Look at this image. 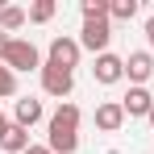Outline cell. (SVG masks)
I'll return each instance as SVG.
<instances>
[{"instance_id": "obj_1", "label": "cell", "mask_w": 154, "mask_h": 154, "mask_svg": "<svg viewBox=\"0 0 154 154\" xmlns=\"http://www.w3.org/2000/svg\"><path fill=\"white\" fill-rule=\"evenodd\" d=\"M79 117L83 112H79L75 104H58V112L50 117V142H46L50 154H75V146H79V133H75Z\"/></svg>"}, {"instance_id": "obj_2", "label": "cell", "mask_w": 154, "mask_h": 154, "mask_svg": "<svg viewBox=\"0 0 154 154\" xmlns=\"http://www.w3.org/2000/svg\"><path fill=\"white\" fill-rule=\"evenodd\" d=\"M13 75L17 71H42V54H38V46L33 42H25V38H13L8 46H4V58H0Z\"/></svg>"}, {"instance_id": "obj_3", "label": "cell", "mask_w": 154, "mask_h": 154, "mask_svg": "<svg viewBox=\"0 0 154 154\" xmlns=\"http://www.w3.org/2000/svg\"><path fill=\"white\" fill-rule=\"evenodd\" d=\"M42 88H46V96H71V88H75V75L67 71V67H58V63H42Z\"/></svg>"}, {"instance_id": "obj_4", "label": "cell", "mask_w": 154, "mask_h": 154, "mask_svg": "<svg viewBox=\"0 0 154 154\" xmlns=\"http://www.w3.org/2000/svg\"><path fill=\"white\" fill-rule=\"evenodd\" d=\"M108 38H112L108 21H83V29H79V46H83V50H92L96 58L108 54Z\"/></svg>"}, {"instance_id": "obj_5", "label": "cell", "mask_w": 154, "mask_h": 154, "mask_svg": "<svg viewBox=\"0 0 154 154\" xmlns=\"http://www.w3.org/2000/svg\"><path fill=\"white\" fill-rule=\"evenodd\" d=\"M125 75H129L133 88H146V79L154 75V54H150V50H133V54L125 58Z\"/></svg>"}, {"instance_id": "obj_6", "label": "cell", "mask_w": 154, "mask_h": 154, "mask_svg": "<svg viewBox=\"0 0 154 154\" xmlns=\"http://www.w3.org/2000/svg\"><path fill=\"white\" fill-rule=\"evenodd\" d=\"M79 54H83L79 38H54V42H50V63L67 67V71H75V67H79Z\"/></svg>"}, {"instance_id": "obj_7", "label": "cell", "mask_w": 154, "mask_h": 154, "mask_svg": "<svg viewBox=\"0 0 154 154\" xmlns=\"http://www.w3.org/2000/svg\"><path fill=\"white\" fill-rule=\"evenodd\" d=\"M92 75H96V83H121L125 79V58H117V54H100L96 58V67H92Z\"/></svg>"}, {"instance_id": "obj_8", "label": "cell", "mask_w": 154, "mask_h": 154, "mask_svg": "<svg viewBox=\"0 0 154 154\" xmlns=\"http://www.w3.org/2000/svg\"><path fill=\"white\" fill-rule=\"evenodd\" d=\"M121 125H125V108H121V100H104L100 108H96V129L117 133Z\"/></svg>"}, {"instance_id": "obj_9", "label": "cell", "mask_w": 154, "mask_h": 154, "mask_svg": "<svg viewBox=\"0 0 154 154\" xmlns=\"http://www.w3.org/2000/svg\"><path fill=\"white\" fill-rule=\"evenodd\" d=\"M121 108H125V117H150L154 96L146 92V88H129V92H125V100H121Z\"/></svg>"}, {"instance_id": "obj_10", "label": "cell", "mask_w": 154, "mask_h": 154, "mask_svg": "<svg viewBox=\"0 0 154 154\" xmlns=\"http://www.w3.org/2000/svg\"><path fill=\"white\" fill-rule=\"evenodd\" d=\"M13 125H21V129H29V125H38L42 121V100H33V96H25V100H17V108H13Z\"/></svg>"}, {"instance_id": "obj_11", "label": "cell", "mask_w": 154, "mask_h": 154, "mask_svg": "<svg viewBox=\"0 0 154 154\" xmlns=\"http://www.w3.org/2000/svg\"><path fill=\"white\" fill-rule=\"evenodd\" d=\"M0 146H4L8 154H25L29 146H33V142H29V129H21V125H8V129H4V137H0Z\"/></svg>"}, {"instance_id": "obj_12", "label": "cell", "mask_w": 154, "mask_h": 154, "mask_svg": "<svg viewBox=\"0 0 154 154\" xmlns=\"http://www.w3.org/2000/svg\"><path fill=\"white\" fill-rule=\"evenodd\" d=\"M29 17H25V8H17V4H4L0 0V33H13V29H21Z\"/></svg>"}, {"instance_id": "obj_13", "label": "cell", "mask_w": 154, "mask_h": 154, "mask_svg": "<svg viewBox=\"0 0 154 154\" xmlns=\"http://www.w3.org/2000/svg\"><path fill=\"white\" fill-rule=\"evenodd\" d=\"M54 8H58L54 0H33V4H29V8H25V17H29V21H33V25H46V21H50V17H54Z\"/></svg>"}, {"instance_id": "obj_14", "label": "cell", "mask_w": 154, "mask_h": 154, "mask_svg": "<svg viewBox=\"0 0 154 154\" xmlns=\"http://www.w3.org/2000/svg\"><path fill=\"white\" fill-rule=\"evenodd\" d=\"M108 17L112 21H133L137 17V0H112L108 4Z\"/></svg>"}, {"instance_id": "obj_15", "label": "cell", "mask_w": 154, "mask_h": 154, "mask_svg": "<svg viewBox=\"0 0 154 154\" xmlns=\"http://www.w3.org/2000/svg\"><path fill=\"white\" fill-rule=\"evenodd\" d=\"M79 13H83V21H108V4L104 0H83Z\"/></svg>"}, {"instance_id": "obj_16", "label": "cell", "mask_w": 154, "mask_h": 154, "mask_svg": "<svg viewBox=\"0 0 154 154\" xmlns=\"http://www.w3.org/2000/svg\"><path fill=\"white\" fill-rule=\"evenodd\" d=\"M8 96H17V75L0 63V100H8Z\"/></svg>"}, {"instance_id": "obj_17", "label": "cell", "mask_w": 154, "mask_h": 154, "mask_svg": "<svg viewBox=\"0 0 154 154\" xmlns=\"http://www.w3.org/2000/svg\"><path fill=\"white\" fill-rule=\"evenodd\" d=\"M146 42H150V46H154V17H150V21H146Z\"/></svg>"}, {"instance_id": "obj_18", "label": "cell", "mask_w": 154, "mask_h": 154, "mask_svg": "<svg viewBox=\"0 0 154 154\" xmlns=\"http://www.w3.org/2000/svg\"><path fill=\"white\" fill-rule=\"evenodd\" d=\"M25 154H50V146H29Z\"/></svg>"}, {"instance_id": "obj_19", "label": "cell", "mask_w": 154, "mask_h": 154, "mask_svg": "<svg viewBox=\"0 0 154 154\" xmlns=\"http://www.w3.org/2000/svg\"><path fill=\"white\" fill-rule=\"evenodd\" d=\"M8 42H13V38H8V33H0V58H4V46H8Z\"/></svg>"}, {"instance_id": "obj_20", "label": "cell", "mask_w": 154, "mask_h": 154, "mask_svg": "<svg viewBox=\"0 0 154 154\" xmlns=\"http://www.w3.org/2000/svg\"><path fill=\"white\" fill-rule=\"evenodd\" d=\"M146 121H150V129H154V108H150V117H146Z\"/></svg>"}, {"instance_id": "obj_21", "label": "cell", "mask_w": 154, "mask_h": 154, "mask_svg": "<svg viewBox=\"0 0 154 154\" xmlns=\"http://www.w3.org/2000/svg\"><path fill=\"white\" fill-rule=\"evenodd\" d=\"M4 125H8V121H4V112H0V129H4Z\"/></svg>"}]
</instances>
